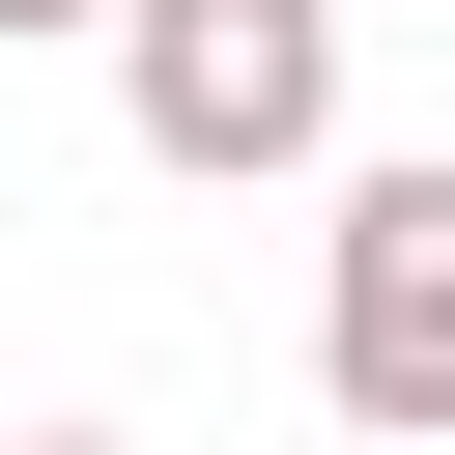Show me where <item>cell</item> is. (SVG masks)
<instances>
[{"label":"cell","instance_id":"1","mask_svg":"<svg viewBox=\"0 0 455 455\" xmlns=\"http://www.w3.org/2000/svg\"><path fill=\"white\" fill-rule=\"evenodd\" d=\"M114 142L199 199L341 171V0H114Z\"/></svg>","mask_w":455,"mask_h":455},{"label":"cell","instance_id":"2","mask_svg":"<svg viewBox=\"0 0 455 455\" xmlns=\"http://www.w3.org/2000/svg\"><path fill=\"white\" fill-rule=\"evenodd\" d=\"M313 398L370 455H455V142L341 171V228H313Z\"/></svg>","mask_w":455,"mask_h":455},{"label":"cell","instance_id":"3","mask_svg":"<svg viewBox=\"0 0 455 455\" xmlns=\"http://www.w3.org/2000/svg\"><path fill=\"white\" fill-rule=\"evenodd\" d=\"M0 57H114V0H0Z\"/></svg>","mask_w":455,"mask_h":455},{"label":"cell","instance_id":"4","mask_svg":"<svg viewBox=\"0 0 455 455\" xmlns=\"http://www.w3.org/2000/svg\"><path fill=\"white\" fill-rule=\"evenodd\" d=\"M0 455H142V427H0Z\"/></svg>","mask_w":455,"mask_h":455}]
</instances>
